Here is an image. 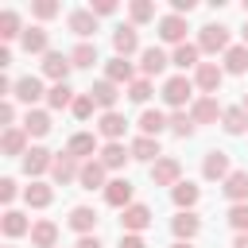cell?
<instances>
[{
	"instance_id": "1",
	"label": "cell",
	"mask_w": 248,
	"mask_h": 248,
	"mask_svg": "<svg viewBox=\"0 0 248 248\" xmlns=\"http://www.w3.org/2000/svg\"><path fill=\"white\" fill-rule=\"evenodd\" d=\"M159 97H163V105H167L170 112H178V108L194 105V78H186V74L167 78V81H163V89H159Z\"/></svg>"
},
{
	"instance_id": "2",
	"label": "cell",
	"mask_w": 248,
	"mask_h": 248,
	"mask_svg": "<svg viewBox=\"0 0 248 248\" xmlns=\"http://www.w3.org/2000/svg\"><path fill=\"white\" fill-rule=\"evenodd\" d=\"M229 46H232V35H229L225 23H205V27H198V50H202V54H225Z\"/></svg>"
},
{
	"instance_id": "3",
	"label": "cell",
	"mask_w": 248,
	"mask_h": 248,
	"mask_svg": "<svg viewBox=\"0 0 248 248\" xmlns=\"http://www.w3.org/2000/svg\"><path fill=\"white\" fill-rule=\"evenodd\" d=\"M19 163H23V174H27L31 182H39L43 174H50V167H54V151H46V147L31 143V151H27Z\"/></svg>"
},
{
	"instance_id": "4",
	"label": "cell",
	"mask_w": 248,
	"mask_h": 248,
	"mask_svg": "<svg viewBox=\"0 0 248 248\" xmlns=\"http://www.w3.org/2000/svg\"><path fill=\"white\" fill-rule=\"evenodd\" d=\"M221 81H225V70H221L217 62H202V66L194 70V89H202V97H217Z\"/></svg>"
},
{
	"instance_id": "5",
	"label": "cell",
	"mask_w": 248,
	"mask_h": 248,
	"mask_svg": "<svg viewBox=\"0 0 248 248\" xmlns=\"http://www.w3.org/2000/svg\"><path fill=\"white\" fill-rule=\"evenodd\" d=\"M143 229H151V205L132 202L128 209H120V232H140L143 236Z\"/></svg>"
},
{
	"instance_id": "6",
	"label": "cell",
	"mask_w": 248,
	"mask_h": 248,
	"mask_svg": "<svg viewBox=\"0 0 248 248\" xmlns=\"http://www.w3.org/2000/svg\"><path fill=\"white\" fill-rule=\"evenodd\" d=\"M112 50H116V58H132V54L143 50V46H140V31H136V23H120V27L112 31Z\"/></svg>"
},
{
	"instance_id": "7",
	"label": "cell",
	"mask_w": 248,
	"mask_h": 248,
	"mask_svg": "<svg viewBox=\"0 0 248 248\" xmlns=\"http://www.w3.org/2000/svg\"><path fill=\"white\" fill-rule=\"evenodd\" d=\"M12 101H19V105H27V108H35L39 101H46V89H43V78H35V74H27V78H19V81H16V93H12Z\"/></svg>"
},
{
	"instance_id": "8",
	"label": "cell",
	"mask_w": 248,
	"mask_h": 248,
	"mask_svg": "<svg viewBox=\"0 0 248 248\" xmlns=\"http://www.w3.org/2000/svg\"><path fill=\"white\" fill-rule=\"evenodd\" d=\"M66 151H70L78 163H89V159H97V155H101V143H97V136H93V132H74V136L66 140Z\"/></svg>"
},
{
	"instance_id": "9",
	"label": "cell",
	"mask_w": 248,
	"mask_h": 248,
	"mask_svg": "<svg viewBox=\"0 0 248 248\" xmlns=\"http://www.w3.org/2000/svg\"><path fill=\"white\" fill-rule=\"evenodd\" d=\"M78 174H81V163L70 151H58L54 155V167H50V182L54 186H70V182H78Z\"/></svg>"
},
{
	"instance_id": "10",
	"label": "cell",
	"mask_w": 248,
	"mask_h": 248,
	"mask_svg": "<svg viewBox=\"0 0 248 248\" xmlns=\"http://www.w3.org/2000/svg\"><path fill=\"white\" fill-rule=\"evenodd\" d=\"M151 182H155V186H170V190H174V186L182 182V163H178L174 155H163L159 163H151Z\"/></svg>"
},
{
	"instance_id": "11",
	"label": "cell",
	"mask_w": 248,
	"mask_h": 248,
	"mask_svg": "<svg viewBox=\"0 0 248 248\" xmlns=\"http://www.w3.org/2000/svg\"><path fill=\"white\" fill-rule=\"evenodd\" d=\"M170 66V54L163 46H143L140 50V78H159Z\"/></svg>"
},
{
	"instance_id": "12",
	"label": "cell",
	"mask_w": 248,
	"mask_h": 248,
	"mask_svg": "<svg viewBox=\"0 0 248 248\" xmlns=\"http://www.w3.org/2000/svg\"><path fill=\"white\" fill-rule=\"evenodd\" d=\"M136 70H140V66H136L132 58H116V54H112V58L105 62V78H108L112 85H124V89H128V85H132V81L140 78Z\"/></svg>"
},
{
	"instance_id": "13",
	"label": "cell",
	"mask_w": 248,
	"mask_h": 248,
	"mask_svg": "<svg viewBox=\"0 0 248 248\" xmlns=\"http://www.w3.org/2000/svg\"><path fill=\"white\" fill-rule=\"evenodd\" d=\"M124 132H128V120L120 112H101L97 116V136L105 143H124Z\"/></svg>"
},
{
	"instance_id": "14",
	"label": "cell",
	"mask_w": 248,
	"mask_h": 248,
	"mask_svg": "<svg viewBox=\"0 0 248 248\" xmlns=\"http://www.w3.org/2000/svg\"><path fill=\"white\" fill-rule=\"evenodd\" d=\"M229 174H232L229 155H225V151H205V159H202V178H205V182H225Z\"/></svg>"
},
{
	"instance_id": "15",
	"label": "cell",
	"mask_w": 248,
	"mask_h": 248,
	"mask_svg": "<svg viewBox=\"0 0 248 248\" xmlns=\"http://www.w3.org/2000/svg\"><path fill=\"white\" fill-rule=\"evenodd\" d=\"M170 232H174V240H190V244H194V236L202 232V217H198L194 209H178V213L170 217Z\"/></svg>"
},
{
	"instance_id": "16",
	"label": "cell",
	"mask_w": 248,
	"mask_h": 248,
	"mask_svg": "<svg viewBox=\"0 0 248 248\" xmlns=\"http://www.w3.org/2000/svg\"><path fill=\"white\" fill-rule=\"evenodd\" d=\"M66 27H70L81 43H89V39L97 35V16H93L89 8H74V12L66 16Z\"/></svg>"
},
{
	"instance_id": "17",
	"label": "cell",
	"mask_w": 248,
	"mask_h": 248,
	"mask_svg": "<svg viewBox=\"0 0 248 248\" xmlns=\"http://www.w3.org/2000/svg\"><path fill=\"white\" fill-rule=\"evenodd\" d=\"M221 112H225V105L217 97H194V105H190V120L194 124H217Z\"/></svg>"
},
{
	"instance_id": "18",
	"label": "cell",
	"mask_w": 248,
	"mask_h": 248,
	"mask_svg": "<svg viewBox=\"0 0 248 248\" xmlns=\"http://www.w3.org/2000/svg\"><path fill=\"white\" fill-rule=\"evenodd\" d=\"M0 151H4L8 159H23V155L31 151V136H27L23 128H4V136H0Z\"/></svg>"
},
{
	"instance_id": "19",
	"label": "cell",
	"mask_w": 248,
	"mask_h": 248,
	"mask_svg": "<svg viewBox=\"0 0 248 248\" xmlns=\"http://www.w3.org/2000/svg\"><path fill=\"white\" fill-rule=\"evenodd\" d=\"M78 186H81V190H101V194H105V186H108V170H105V163H101V159H89V163H81Z\"/></svg>"
},
{
	"instance_id": "20",
	"label": "cell",
	"mask_w": 248,
	"mask_h": 248,
	"mask_svg": "<svg viewBox=\"0 0 248 248\" xmlns=\"http://www.w3.org/2000/svg\"><path fill=\"white\" fill-rule=\"evenodd\" d=\"M97 221H101V217H97L93 205H74L70 217H66V225H70L78 236H93V232H97Z\"/></svg>"
},
{
	"instance_id": "21",
	"label": "cell",
	"mask_w": 248,
	"mask_h": 248,
	"mask_svg": "<svg viewBox=\"0 0 248 248\" xmlns=\"http://www.w3.org/2000/svg\"><path fill=\"white\" fill-rule=\"evenodd\" d=\"M70 70H74L70 54H62V50H50V54H43V78H50L54 85H58V81H66V78H70Z\"/></svg>"
},
{
	"instance_id": "22",
	"label": "cell",
	"mask_w": 248,
	"mask_h": 248,
	"mask_svg": "<svg viewBox=\"0 0 248 248\" xmlns=\"http://www.w3.org/2000/svg\"><path fill=\"white\" fill-rule=\"evenodd\" d=\"M89 97L97 101V108H101V112H116V101H120V85H112L108 78H101V81H93V85H89Z\"/></svg>"
},
{
	"instance_id": "23",
	"label": "cell",
	"mask_w": 248,
	"mask_h": 248,
	"mask_svg": "<svg viewBox=\"0 0 248 248\" xmlns=\"http://www.w3.org/2000/svg\"><path fill=\"white\" fill-rule=\"evenodd\" d=\"M132 194H136V186L120 174V178H108V186H105V202L112 205V209H128L132 205Z\"/></svg>"
},
{
	"instance_id": "24",
	"label": "cell",
	"mask_w": 248,
	"mask_h": 248,
	"mask_svg": "<svg viewBox=\"0 0 248 248\" xmlns=\"http://www.w3.org/2000/svg\"><path fill=\"white\" fill-rule=\"evenodd\" d=\"M186 31H190V27H186L182 16H170V12H167V16L159 19V39L170 43V46H182V43H186Z\"/></svg>"
},
{
	"instance_id": "25",
	"label": "cell",
	"mask_w": 248,
	"mask_h": 248,
	"mask_svg": "<svg viewBox=\"0 0 248 248\" xmlns=\"http://www.w3.org/2000/svg\"><path fill=\"white\" fill-rule=\"evenodd\" d=\"M31 217L27 213H19V209H4V217H0V229H4V236L8 240H16V236H31Z\"/></svg>"
},
{
	"instance_id": "26",
	"label": "cell",
	"mask_w": 248,
	"mask_h": 248,
	"mask_svg": "<svg viewBox=\"0 0 248 248\" xmlns=\"http://www.w3.org/2000/svg\"><path fill=\"white\" fill-rule=\"evenodd\" d=\"M19 46L27 50V54H50V31L46 27H27L23 35H19Z\"/></svg>"
},
{
	"instance_id": "27",
	"label": "cell",
	"mask_w": 248,
	"mask_h": 248,
	"mask_svg": "<svg viewBox=\"0 0 248 248\" xmlns=\"http://www.w3.org/2000/svg\"><path fill=\"white\" fill-rule=\"evenodd\" d=\"M31 140H43L54 124H50V108H27V116H23V124H19Z\"/></svg>"
},
{
	"instance_id": "28",
	"label": "cell",
	"mask_w": 248,
	"mask_h": 248,
	"mask_svg": "<svg viewBox=\"0 0 248 248\" xmlns=\"http://www.w3.org/2000/svg\"><path fill=\"white\" fill-rule=\"evenodd\" d=\"M97 159L105 163V170H124L128 159H132V147L128 143H101V155Z\"/></svg>"
},
{
	"instance_id": "29",
	"label": "cell",
	"mask_w": 248,
	"mask_h": 248,
	"mask_svg": "<svg viewBox=\"0 0 248 248\" xmlns=\"http://www.w3.org/2000/svg\"><path fill=\"white\" fill-rule=\"evenodd\" d=\"M128 147H132V159H140V163H159L163 159V147H159L155 136H136Z\"/></svg>"
},
{
	"instance_id": "30",
	"label": "cell",
	"mask_w": 248,
	"mask_h": 248,
	"mask_svg": "<svg viewBox=\"0 0 248 248\" xmlns=\"http://www.w3.org/2000/svg\"><path fill=\"white\" fill-rule=\"evenodd\" d=\"M23 202L31 205V209H46L50 202H54V182H31V186H23Z\"/></svg>"
},
{
	"instance_id": "31",
	"label": "cell",
	"mask_w": 248,
	"mask_h": 248,
	"mask_svg": "<svg viewBox=\"0 0 248 248\" xmlns=\"http://www.w3.org/2000/svg\"><path fill=\"white\" fill-rule=\"evenodd\" d=\"M221 70L232 74V78H236V74H248V46H244V43H232V46L221 54Z\"/></svg>"
},
{
	"instance_id": "32",
	"label": "cell",
	"mask_w": 248,
	"mask_h": 248,
	"mask_svg": "<svg viewBox=\"0 0 248 248\" xmlns=\"http://www.w3.org/2000/svg\"><path fill=\"white\" fill-rule=\"evenodd\" d=\"M170 66H178L182 74H186V70H198V66H202V50H198V43H182V46H174V50H170Z\"/></svg>"
},
{
	"instance_id": "33",
	"label": "cell",
	"mask_w": 248,
	"mask_h": 248,
	"mask_svg": "<svg viewBox=\"0 0 248 248\" xmlns=\"http://www.w3.org/2000/svg\"><path fill=\"white\" fill-rule=\"evenodd\" d=\"M31 248H58V225L54 221H35L31 225Z\"/></svg>"
},
{
	"instance_id": "34",
	"label": "cell",
	"mask_w": 248,
	"mask_h": 248,
	"mask_svg": "<svg viewBox=\"0 0 248 248\" xmlns=\"http://www.w3.org/2000/svg\"><path fill=\"white\" fill-rule=\"evenodd\" d=\"M136 128H140V136H155L159 140V132L167 128V112L163 108H143L140 120H136Z\"/></svg>"
},
{
	"instance_id": "35",
	"label": "cell",
	"mask_w": 248,
	"mask_h": 248,
	"mask_svg": "<svg viewBox=\"0 0 248 248\" xmlns=\"http://www.w3.org/2000/svg\"><path fill=\"white\" fill-rule=\"evenodd\" d=\"M198 198H202V186H198V182H190V178H182V182L170 190V202H174L178 209H194V205H198Z\"/></svg>"
},
{
	"instance_id": "36",
	"label": "cell",
	"mask_w": 248,
	"mask_h": 248,
	"mask_svg": "<svg viewBox=\"0 0 248 248\" xmlns=\"http://www.w3.org/2000/svg\"><path fill=\"white\" fill-rule=\"evenodd\" d=\"M221 190H225V198L236 205V202H248V170H232L225 182H221Z\"/></svg>"
},
{
	"instance_id": "37",
	"label": "cell",
	"mask_w": 248,
	"mask_h": 248,
	"mask_svg": "<svg viewBox=\"0 0 248 248\" xmlns=\"http://www.w3.org/2000/svg\"><path fill=\"white\" fill-rule=\"evenodd\" d=\"M221 128H225L229 136H244V132H248V112H244L240 105H229V108L221 112Z\"/></svg>"
},
{
	"instance_id": "38",
	"label": "cell",
	"mask_w": 248,
	"mask_h": 248,
	"mask_svg": "<svg viewBox=\"0 0 248 248\" xmlns=\"http://www.w3.org/2000/svg\"><path fill=\"white\" fill-rule=\"evenodd\" d=\"M66 54H70L74 70H93V62H101L97 43H78V46H74V50H66Z\"/></svg>"
},
{
	"instance_id": "39",
	"label": "cell",
	"mask_w": 248,
	"mask_h": 248,
	"mask_svg": "<svg viewBox=\"0 0 248 248\" xmlns=\"http://www.w3.org/2000/svg\"><path fill=\"white\" fill-rule=\"evenodd\" d=\"M167 128H170V132H174L178 140H190L198 124L190 120V108H178V112H167Z\"/></svg>"
},
{
	"instance_id": "40",
	"label": "cell",
	"mask_w": 248,
	"mask_h": 248,
	"mask_svg": "<svg viewBox=\"0 0 248 248\" xmlns=\"http://www.w3.org/2000/svg\"><path fill=\"white\" fill-rule=\"evenodd\" d=\"M23 31H27V27L19 23V12L4 8V12H0V39H4V43H12V39H19Z\"/></svg>"
},
{
	"instance_id": "41",
	"label": "cell",
	"mask_w": 248,
	"mask_h": 248,
	"mask_svg": "<svg viewBox=\"0 0 248 248\" xmlns=\"http://www.w3.org/2000/svg\"><path fill=\"white\" fill-rule=\"evenodd\" d=\"M74 97H78V93L70 89V81H58V85L46 89V108H70Z\"/></svg>"
},
{
	"instance_id": "42",
	"label": "cell",
	"mask_w": 248,
	"mask_h": 248,
	"mask_svg": "<svg viewBox=\"0 0 248 248\" xmlns=\"http://www.w3.org/2000/svg\"><path fill=\"white\" fill-rule=\"evenodd\" d=\"M128 16H132L136 27H140V23H151V19H155V4H151V0H132V4H128Z\"/></svg>"
},
{
	"instance_id": "43",
	"label": "cell",
	"mask_w": 248,
	"mask_h": 248,
	"mask_svg": "<svg viewBox=\"0 0 248 248\" xmlns=\"http://www.w3.org/2000/svg\"><path fill=\"white\" fill-rule=\"evenodd\" d=\"M124 97L136 101V105H147V101H151V78H136V81L124 89Z\"/></svg>"
},
{
	"instance_id": "44",
	"label": "cell",
	"mask_w": 248,
	"mask_h": 248,
	"mask_svg": "<svg viewBox=\"0 0 248 248\" xmlns=\"http://www.w3.org/2000/svg\"><path fill=\"white\" fill-rule=\"evenodd\" d=\"M93 108H97V101H93L89 93H78V97H74V105H70L74 120H89V116H93Z\"/></svg>"
},
{
	"instance_id": "45",
	"label": "cell",
	"mask_w": 248,
	"mask_h": 248,
	"mask_svg": "<svg viewBox=\"0 0 248 248\" xmlns=\"http://www.w3.org/2000/svg\"><path fill=\"white\" fill-rule=\"evenodd\" d=\"M229 225L236 229V232H248V202H236V205H229Z\"/></svg>"
},
{
	"instance_id": "46",
	"label": "cell",
	"mask_w": 248,
	"mask_h": 248,
	"mask_svg": "<svg viewBox=\"0 0 248 248\" xmlns=\"http://www.w3.org/2000/svg\"><path fill=\"white\" fill-rule=\"evenodd\" d=\"M58 12H62L58 0H35V4H31V16H35V19H54Z\"/></svg>"
},
{
	"instance_id": "47",
	"label": "cell",
	"mask_w": 248,
	"mask_h": 248,
	"mask_svg": "<svg viewBox=\"0 0 248 248\" xmlns=\"http://www.w3.org/2000/svg\"><path fill=\"white\" fill-rule=\"evenodd\" d=\"M16 198H19V182H16V178H0V202L12 209V202H16Z\"/></svg>"
},
{
	"instance_id": "48",
	"label": "cell",
	"mask_w": 248,
	"mask_h": 248,
	"mask_svg": "<svg viewBox=\"0 0 248 248\" xmlns=\"http://www.w3.org/2000/svg\"><path fill=\"white\" fill-rule=\"evenodd\" d=\"M0 124L4 128H19L16 124V101H0Z\"/></svg>"
},
{
	"instance_id": "49",
	"label": "cell",
	"mask_w": 248,
	"mask_h": 248,
	"mask_svg": "<svg viewBox=\"0 0 248 248\" xmlns=\"http://www.w3.org/2000/svg\"><path fill=\"white\" fill-rule=\"evenodd\" d=\"M89 12H93L97 19H101V16H112V12H116V0H93Z\"/></svg>"
},
{
	"instance_id": "50",
	"label": "cell",
	"mask_w": 248,
	"mask_h": 248,
	"mask_svg": "<svg viewBox=\"0 0 248 248\" xmlns=\"http://www.w3.org/2000/svg\"><path fill=\"white\" fill-rule=\"evenodd\" d=\"M194 8H198V0H170V16H182L186 19Z\"/></svg>"
},
{
	"instance_id": "51",
	"label": "cell",
	"mask_w": 248,
	"mask_h": 248,
	"mask_svg": "<svg viewBox=\"0 0 248 248\" xmlns=\"http://www.w3.org/2000/svg\"><path fill=\"white\" fill-rule=\"evenodd\" d=\"M120 248H147V240L140 232H120Z\"/></svg>"
},
{
	"instance_id": "52",
	"label": "cell",
	"mask_w": 248,
	"mask_h": 248,
	"mask_svg": "<svg viewBox=\"0 0 248 248\" xmlns=\"http://www.w3.org/2000/svg\"><path fill=\"white\" fill-rule=\"evenodd\" d=\"M74 248H105V244H101V240H97V232H93V236H78V244H74Z\"/></svg>"
},
{
	"instance_id": "53",
	"label": "cell",
	"mask_w": 248,
	"mask_h": 248,
	"mask_svg": "<svg viewBox=\"0 0 248 248\" xmlns=\"http://www.w3.org/2000/svg\"><path fill=\"white\" fill-rule=\"evenodd\" d=\"M12 66V46H0V70Z\"/></svg>"
},
{
	"instance_id": "54",
	"label": "cell",
	"mask_w": 248,
	"mask_h": 248,
	"mask_svg": "<svg viewBox=\"0 0 248 248\" xmlns=\"http://www.w3.org/2000/svg\"><path fill=\"white\" fill-rule=\"evenodd\" d=\"M232 248H248V232H236L232 236Z\"/></svg>"
},
{
	"instance_id": "55",
	"label": "cell",
	"mask_w": 248,
	"mask_h": 248,
	"mask_svg": "<svg viewBox=\"0 0 248 248\" xmlns=\"http://www.w3.org/2000/svg\"><path fill=\"white\" fill-rule=\"evenodd\" d=\"M170 248H194V244H190V240H174Z\"/></svg>"
},
{
	"instance_id": "56",
	"label": "cell",
	"mask_w": 248,
	"mask_h": 248,
	"mask_svg": "<svg viewBox=\"0 0 248 248\" xmlns=\"http://www.w3.org/2000/svg\"><path fill=\"white\" fill-rule=\"evenodd\" d=\"M240 108H244V112H248V89H244V97H240Z\"/></svg>"
},
{
	"instance_id": "57",
	"label": "cell",
	"mask_w": 248,
	"mask_h": 248,
	"mask_svg": "<svg viewBox=\"0 0 248 248\" xmlns=\"http://www.w3.org/2000/svg\"><path fill=\"white\" fill-rule=\"evenodd\" d=\"M240 35H244V46H248V19H244V31H240Z\"/></svg>"
},
{
	"instance_id": "58",
	"label": "cell",
	"mask_w": 248,
	"mask_h": 248,
	"mask_svg": "<svg viewBox=\"0 0 248 248\" xmlns=\"http://www.w3.org/2000/svg\"><path fill=\"white\" fill-rule=\"evenodd\" d=\"M244 16H248V0H244Z\"/></svg>"
},
{
	"instance_id": "59",
	"label": "cell",
	"mask_w": 248,
	"mask_h": 248,
	"mask_svg": "<svg viewBox=\"0 0 248 248\" xmlns=\"http://www.w3.org/2000/svg\"><path fill=\"white\" fill-rule=\"evenodd\" d=\"M8 248H12V244H8Z\"/></svg>"
}]
</instances>
